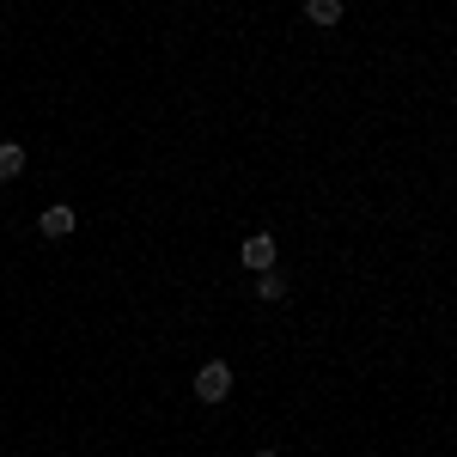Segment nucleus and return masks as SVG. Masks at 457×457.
Wrapping results in <instances>:
<instances>
[{"label": "nucleus", "mask_w": 457, "mask_h": 457, "mask_svg": "<svg viewBox=\"0 0 457 457\" xmlns=\"http://www.w3.org/2000/svg\"><path fill=\"white\" fill-rule=\"evenodd\" d=\"M195 396H202V403H226V396H232V366H226V360H208V366L195 372Z\"/></svg>", "instance_id": "nucleus-1"}, {"label": "nucleus", "mask_w": 457, "mask_h": 457, "mask_svg": "<svg viewBox=\"0 0 457 457\" xmlns=\"http://www.w3.org/2000/svg\"><path fill=\"white\" fill-rule=\"evenodd\" d=\"M238 256H245V269H250V275H262V269H275V232H250Z\"/></svg>", "instance_id": "nucleus-2"}, {"label": "nucleus", "mask_w": 457, "mask_h": 457, "mask_svg": "<svg viewBox=\"0 0 457 457\" xmlns=\"http://www.w3.org/2000/svg\"><path fill=\"white\" fill-rule=\"evenodd\" d=\"M73 226H79V213H73V208H62V202H55V208H43V220H37V232H43V238H55V245L68 238Z\"/></svg>", "instance_id": "nucleus-3"}, {"label": "nucleus", "mask_w": 457, "mask_h": 457, "mask_svg": "<svg viewBox=\"0 0 457 457\" xmlns=\"http://www.w3.org/2000/svg\"><path fill=\"white\" fill-rule=\"evenodd\" d=\"M25 165H31V159H25V146H19V141L0 146V183H19V177H25Z\"/></svg>", "instance_id": "nucleus-4"}, {"label": "nucleus", "mask_w": 457, "mask_h": 457, "mask_svg": "<svg viewBox=\"0 0 457 457\" xmlns=\"http://www.w3.org/2000/svg\"><path fill=\"white\" fill-rule=\"evenodd\" d=\"M305 19L323 25V31H329V25H342V0H305Z\"/></svg>", "instance_id": "nucleus-5"}, {"label": "nucleus", "mask_w": 457, "mask_h": 457, "mask_svg": "<svg viewBox=\"0 0 457 457\" xmlns=\"http://www.w3.org/2000/svg\"><path fill=\"white\" fill-rule=\"evenodd\" d=\"M256 299H269V305H281V299H287V281L275 275V269H262V275H256Z\"/></svg>", "instance_id": "nucleus-6"}, {"label": "nucleus", "mask_w": 457, "mask_h": 457, "mask_svg": "<svg viewBox=\"0 0 457 457\" xmlns=\"http://www.w3.org/2000/svg\"><path fill=\"white\" fill-rule=\"evenodd\" d=\"M256 457H281V452H256Z\"/></svg>", "instance_id": "nucleus-7"}]
</instances>
